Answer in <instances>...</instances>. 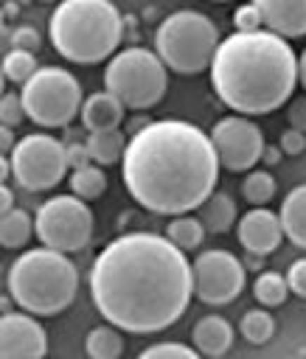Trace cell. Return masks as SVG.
<instances>
[{
	"instance_id": "cell-28",
	"label": "cell",
	"mask_w": 306,
	"mask_h": 359,
	"mask_svg": "<svg viewBox=\"0 0 306 359\" xmlns=\"http://www.w3.org/2000/svg\"><path fill=\"white\" fill-rule=\"evenodd\" d=\"M241 194L250 205H267L275 196V180L270 171H250L241 180Z\"/></svg>"
},
{
	"instance_id": "cell-16",
	"label": "cell",
	"mask_w": 306,
	"mask_h": 359,
	"mask_svg": "<svg viewBox=\"0 0 306 359\" xmlns=\"http://www.w3.org/2000/svg\"><path fill=\"white\" fill-rule=\"evenodd\" d=\"M126 118V107L107 90L93 93L84 98L81 107V126L93 135V132H109V129H121Z\"/></svg>"
},
{
	"instance_id": "cell-10",
	"label": "cell",
	"mask_w": 306,
	"mask_h": 359,
	"mask_svg": "<svg viewBox=\"0 0 306 359\" xmlns=\"http://www.w3.org/2000/svg\"><path fill=\"white\" fill-rule=\"evenodd\" d=\"M11 160V177L25 188V191H48L59 185L67 174V157H65V143L45 135V132H31L20 137L17 149L8 154Z\"/></svg>"
},
{
	"instance_id": "cell-34",
	"label": "cell",
	"mask_w": 306,
	"mask_h": 359,
	"mask_svg": "<svg viewBox=\"0 0 306 359\" xmlns=\"http://www.w3.org/2000/svg\"><path fill=\"white\" fill-rule=\"evenodd\" d=\"M286 283H289V292H295L298 297H306V258H298L289 264Z\"/></svg>"
},
{
	"instance_id": "cell-17",
	"label": "cell",
	"mask_w": 306,
	"mask_h": 359,
	"mask_svg": "<svg viewBox=\"0 0 306 359\" xmlns=\"http://www.w3.org/2000/svg\"><path fill=\"white\" fill-rule=\"evenodd\" d=\"M191 339H194V348L202 356L216 359V356L227 353V348L233 345V325L222 314H208V317L197 320V325L191 331Z\"/></svg>"
},
{
	"instance_id": "cell-33",
	"label": "cell",
	"mask_w": 306,
	"mask_h": 359,
	"mask_svg": "<svg viewBox=\"0 0 306 359\" xmlns=\"http://www.w3.org/2000/svg\"><path fill=\"white\" fill-rule=\"evenodd\" d=\"M8 45H11V50H28V53H34L42 45V36H39V31L34 25H17L8 34Z\"/></svg>"
},
{
	"instance_id": "cell-26",
	"label": "cell",
	"mask_w": 306,
	"mask_h": 359,
	"mask_svg": "<svg viewBox=\"0 0 306 359\" xmlns=\"http://www.w3.org/2000/svg\"><path fill=\"white\" fill-rule=\"evenodd\" d=\"M253 294L261 306H281L289 297V283L286 275L281 272H258L255 283H253Z\"/></svg>"
},
{
	"instance_id": "cell-2",
	"label": "cell",
	"mask_w": 306,
	"mask_h": 359,
	"mask_svg": "<svg viewBox=\"0 0 306 359\" xmlns=\"http://www.w3.org/2000/svg\"><path fill=\"white\" fill-rule=\"evenodd\" d=\"M121 168L126 191L140 208L174 219L211 199L222 165L208 132L180 118H163L129 137Z\"/></svg>"
},
{
	"instance_id": "cell-6",
	"label": "cell",
	"mask_w": 306,
	"mask_h": 359,
	"mask_svg": "<svg viewBox=\"0 0 306 359\" xmlns=\"http://www.w3.org/2000/svg\"><path fill=\"white\" fill-rule=\"evenodd\" d=\"M219 28L216 22L197 8H177L160 20L152 36V50L163 59V65L180 76H197L211 70L213 56L219 50Z\"/></svg>"
},
{
	"instance_id": "cell-24",
	"label": "cell",
	"mask_w": 306,
	"mask_h": 359,
	"mask_svg": "<svg viewBox=\"0 0 306 359\" xmlns=\"http://www.w3.org/2000/svg\"><path fill=\"white\" fill-rule=\"evenodd\" d=\"M107 191V174L101 165H84L79 171H70V194L90 202V199H98L101 194Z\"/></svg>"
},
{
	"instance_id": "cell-9",
	"label": "cell",
	"mask_w": 306,
	"mask_h": 359,
	"mask_svg": "<svg viewBox=\"0 0 306 359\" xmlns=\"http://www.w3.org/2000/svg\"><path fill=\"white\" fill-rule=\"evenodd\" d=\"M36 238L56 252H79L93 238V210L73 194H56L36 208Z\"/></svg>"
},
{
	"instance_id": "cell-29",
	"label": "cell",
	"mask_w": 306,
	"mask_h": 359,
	"mask_svg": "<svg viewBox=\"0 0 306 359\" xmlns=\"http://www.w3.org/2000/svg\"><path fill=\"white\" fill-rule=\"evenodd\" d=\"M138 359H202L197 348H188L182 342H157L138 353Z\"/></svg>"
},
{
	"instance_id": "cell-13",
	"label": "cell",
	"mask_w": 306,
	"mask_h": 359,
	"mask_svg": "<svg viewBox=\"0 0 306 359\" xmlns=\"http://www.w3.org/2000/svg\"><path fill=\"white\" fill-rule=\"evenodd\" d=\"M48 337L39 320L28 311H3L0 317V359H42Z\"/></svg>"
},
{
	"instance_id": "cell-14",
	"label": "cell",
	"mask_w": 306,
	"mask_h": 359,
	"mask_svg": "<svg viewBox=\"0 0 306 359\" xmlns=\"http://www.w3.org/2000/svg\"><path fill=\"white\" fill-rule=\"evenodd\" d=\"M284 238L281 216L267 208H250L239 219V244L253 255H270Z\"/></svg>"
},
{
	"instance_id": "cell-23",
	"label": "cell",
	"mask_w": 306,
	"mask_h": 359,
	"mask_svg": "<svg viewBox=\"0 0 306 359\" xmlns=\"http://www.w3.org/2000/svg\"><path fill=\"white\" fill-rule=\"evenodd\" d=\"M166 238L182 252L197 250L205 238V224L199 222V216H174L166 224Z\"/></svg>"
},
{
	"instance_id": "cell-11",
	"label": "cell",
	"mask_w": 306,
	"mask_h": 359,
	"mask_svg": "<svg viewBox=\"0 0 306 359\" xmlns=\"http://www.w3.org/2000/svg\"><path fill=\"white\" fill-rule=\"evenodd\" d=\"M211 143L219 157V165L227 171H253L261 163L267 140L261 126L244 115H225L211 129Z\"/></svg>"
},
{
	"instance_id": "cell-31",
	"label": "cell",
	"mask_w": 306,
	"mask_h": 359,
	"mask_svg": "<svg viewBox=\"0 0 306 359\" xmlns=\"http://www.w3.org/2000/svg\"><path fill=\"white\" fill-rule=\"evenodd\" d=\"M28 118L25 112V104H22V95L20 93H3V101H0V126H20L22 121Z\"/></svg>"
},
{
	"instance_id": "cell-8",
	"label": "cell",
	"mask_w": 306,
	"mask_h": 359,
	"mask_svg": "<svg viewBox=\"0 0 306 359\" xmlns=\"http://www.w3.org/2000/svg\"><path fill=\"white\" fill-rule=\"evenodd\" d=\"M20 95L28 118L45 129H65L84 107L79 79L59 65H42L31 81L20 87Z\"/></svg>"
},
{
	"instance_id": "cell-38",
	"label": "cell",
	"mask_w": 306,
	"mask_h": 359,
	"mask_svg": "<svg viewBox=\"0 0 306 359\" xmlns=\"http://www.w3.org/2000/svg\"><path fill=\"white\" fill-rule=\"evenodd\" d=\"M281 157H284L281 146H270V143H267V149H264V157H261V163H264V165H278V163H281Z\"/></svg>"
},
{
	"instance_id": "cell-25",
	"label": "cell",
	"mask_w": 306,
	"mask_h": 359,
	"mask_svg": "<svg viewBox=\"0 0 306 359\" xmlns=\"http://www.w3.org/2000/svg\"><path fill=\"white\" fill-rule=\"evenodd\" d=\"M239 331H241V337H244L250 345H264V342H270L272 334H275V317H272L267 309H250V311L241 314Z\"/></svg>"
},
{
	"instance_id": "cell-18",
	"label": "cell",
	"mask_w": 306,
	"mask_h": 359,
	"mask_svg": "<svg viewBox=\"0 0 306 359\" xmlns=\"http://www.w3.org/2000/svg\"><path fill=\"white\" fill-rule=\"evenodd\" d=\"M278 216H281L284 236H286L295 247L306 250V182L295 185V188L284 196Z\"/></svg>"
},
{
	"instance_id": "cell-1",
	"label": "cell",
	"mask_w": 306,
	"mask_h": 359,
	"mask_svg": "<svg viewBox=\"0 0 306 359\" xmlns=\"http://www.w3.org/2000/svg\"><path fill=\"white\" fill-rule=\"evenodd\" d=\"M87 286L109 325L154 334L185 314L194 297V266L160 233H124L95 255Z\"/></svg>"
},
{
	"instance_id": "cell-37",
	"label": "cell",
	"mask_w": 306,
	"mask_h": 359,
	"mask_svg": "<svg viewBox=\"0 0 306 359\" xmlns=\"http://www.w3.org/2000/svg\"><path fill=\"white\" fill-rule=\"evenodd\" d=\"M17 137H14V129H8V126H0V149H3V157H6V151L11 154L14 149H17Z\"/></svg>"
},
{
	"instance_id": "cell-36",
	"label": "cell",
	"mask_w": 306,
	"mask_h": 359,
	"mask_svg": "<svg viewBox=\"0 0 306 359\" xmlns=\"http://www.w3.org/2000/svg\"><path fill=\"white\" fill-rule=\"evenodd\" d=\"M286 118H289V126H292V129L306 132V95H300V98H295V101L289 104Z\"/></svg>"
},
{
	"instance_id": "cell-22",
	"label": "cell",
	"mask_w": 306,
	"mask_h": 359,
	"mask_svg": "<svg viewBox=\"0 0 306 359\" xmlns=\"http://www.w3.org/2000/svg\"><path fill=\"white\" fill-rule=\"evenodd\" d=\"M34 233H36V224H34V219L25 210L14 208L11 213H3V219H0V244L6 250L25 247Z\"/></svg>"
},
{
	"instance_id": "cell-20",
	"label": "cell",
	"mask_w": 306,
	"mask_h": 359,
	"mask_svg": "<svg viewBox=\"0 0 306 359\" xmlns=\"http://www.w3.org/2000/svg\"><path fill=\"white\" fill-rule=\"evenodd\" d=\"M199 222L208 233H227L236 222V202L225 191H213L211 199L199 208Z\"/></svg>"
},
{
	"instance_id": "cell-3",
	"label": "cell",
	"mask_w": 306,
	"mask_h": 359,
	"mask_svg": "<svg viewBox=\"0 0 306 359\" xmlns=\"http://www.w3.org/2000/svg\"><path fill=\"white\" fill-rule=\"evenodd\" d=\"M213 93L236 115H267L284 107L298 84V56L272 31L230 34L211 65Z\"/></svg>"
},
{
	"instance_id": "cell-35",
	"label": "cell",
	"mask_w": 306,
	"mask_h": 359,
	"mask_svg": "<svg viewBox=\"0 0 306 359\" xmlns=\"http://www.w3.org/2000/svg\"><path fill=\"white\" fill-rule=\"evenodd\" d=\"M281 151L284 154H300L303 149H306V132H300V129H284V135H281Z\"/></svg>"
},
{
	"instance_id": "cell-21",
	"label": "cell",
	"mask_w": 306,
	"mask_h": 359,
	"mask_svg": "<svg viewBox=\"0 0 306 359\" xmlns=\"http://www.w3.org/2000/svg\"><path fill=\"white\" fill-rule=\"evenodd\" d=\"M84 353L90 359H121L124 353V337L115 325H95L84 337Z\"/></svg>"
},
{
	"instance_id": "cell-39",
	"label": "cell",
	"mask_w": 306,
	"mask_h": 359,
	"mask_svg": "<svg viewBox=\"0 0 306 359\" xmlns=\"http://www.w3.org/2000/svg\"><path fill=\"white\" fill-rule=\"evenodd\" d=\"M0 208H3V213H11L14 210V191L3 182V188H0Z\"/></svg>"
},
{
	"instance_id": "cell-5",
	"label": "cell",
	"mask_w": 306,
	"mask_h": 359,
	"mask_svg": "<svg viewBox=\"0 0 306 359\" xmlns=\"http://www.w3.org/2000/svg\"><path fill=\"white\" fill-rule=\"evenodd\" d=\"M6 283L11 300L22 311L34 317H53L73 303L79 292V269L65 252L36 247L11 261Z\"/></svg>"
},
{
	"instance_id": "cell-40",
	"label": "cell",
	"mask_w": 306,
	"mask_h": 359,
	"mask_svg": "<svg viewBox=\"0 0 306 359\" xmlns=\"http://www.w3.org/2000/svg\"><path fill=\"white\" fill-rule=\"evenodd\" d=\"M298 81H300V87H303V93H306V48H303L300 56H298Z\"/></svg>"
},
{
	"instance_id": "cell-7",
	"label": "cell",
	"mask_w": 306,
	"mask_h": 359,
	"mask_svg": "<svg viewBox=\"0 0 306 359\" xmlns=\"http://www.w3.org/2000/svg\"><path fill=\"white\" fill-rule=\"evenodd\" d=\"M168 87V67L152 48L129 45L118 50L104 70V90L112 93L126 109L154 107Z\"/></svg>"
},
{
	"instance_id": "cell-4",
	"label": "cell",
	"mask_w": 306,
	"mask_h": 359,
	"mask_svg": "<svg viewBox=\"0 0 306 359\" xmlns=\"http://www.w3.org/2000/svg\"><path fill=\"white\" fill-rule=\"evenodd\" d=\"M126 17L109 0H62L48 20V36L59 56L76 65L112 59L124 42Z\"/></svg>"
},
{
	"instance_id": "cell-41",
	"label": "cell",
	"mask_w": 306,
	"mask_h": 359,
	"mask_svg": "<svg viewBox=\"0 0 306 359\" xmlns=\"http://www.w3.org/2000/svg\"><path fill=\"white\" fill-rule=\"evenodd\" d=\"M244 264V269L250 266V269H261V255H253V252H247V258L241 261Z\"/></svg>"
},
{
	"instance_id": "cell-15",
	"label": "cell",
	"mask_w": 306,
	"mask_h": 359,
	"mask_svg": "<svg viewBox=\"0 0 306 359\" xmlns=\"http://www.w3.org/2000/svg\"><path fill=\"white\" fill-rule=\"evenodd\" d=\"M264 28L281 39L306 36V0H258Z\"/></svg>"
},
{
	"instance_id": "cell-30",
	"label": "cell",
	"mask_w": 306,
	"mask_h": 359,
	"mask_svg": "<svg viewBox=\"0 0 306 359\" xmlns=\"http://www.w3.org/2000/svg\"><path fill=\"white\" fill-rule=\"evenodd\" d=\"M233 25H236V34L264 31V17H261V8H258V0L255 3H241L233 11Z\"/></svg>"
},
{
	"instance_id": "cell-27",
	"label": "cell",
	"mask_w": 306,
	"mask_h": 359,
	"mask_svg": "<svg viewBox=\"0 0 306 359\" xmlns=\"http://www.w3.org/2000/svg\"><path fill=\"white\" fill-rule=\"evenodd\" d=\"M36 70H39L36 56L28 53V50H8V53L3 56V76H6L11 84H20V87L28 84Z\"/></svg>"
},
{
	"instance_id": "cell-19",
	"label": "cell",
	"mask_w": 306,
	"mask_h": 359,
	"mask_svg": "<svg viewBox=\"0 0 306 359\" xmlns=\"http://www.w3.org/2000/svg\"><path fill=\"white\" fill-rule=\"evenodd\" d=\"M90 160L95 165H115L118 160L124 163L126 146H129V135H124L121 129H109V132H93L84 137Z\"/></svg>"
},
{
	"instance_id": "cell-32",
	"label": "cell",
	"mask_w": 306,
	"mask_h": 359,
	"mask_svg": "<svg viewBox=\"0 0 306 359\" xmlns=\"http://www.w3.org/2000/svg\"><path fill=\"white\" fill-rule=\"evenodd\" d=\"M62 143H65L67 165H70L73 171H79V168H84V165H93L90 151H87V143H84V140H79V135H76V132H67Z\"/></svg>"
},
{
	"instance_id": "cell-12",
	"label": "cell",
	"mask_w": 306,
	"mask_h": 359,
	"mask_svg": "<svg viewBox=\"0 0 306 359\" xmlns=\"http://www.w3.org/2000/svg\"><path fill=\"white\" fill-rule=\"evenodd\" d=\"M194 297L208 306H225L244 289V264L227 250H202L194 258Z\"/></svg>"
}]
</instances>
